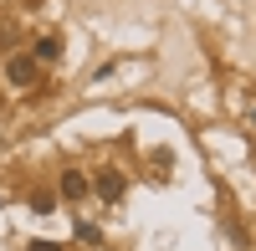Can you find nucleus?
<instances>
[{
    "mask_svg": "<svg viewBox=\"0 0 256 251\" xmlns=\"http://www.w3.org/2000/svg\"><path fill=\"white\" fill-rule=\"evenodd\" d=\"M26 251H62L56 241H26Z\"/></svg>",
    "mask_w": 256,
    "mask_h": 251,
    "instance_id": "7",
    "label": "nucleus"
},
{
    "mask_svg": "<svg viewBox=\"0 0 256 251\" xmlns=\"http://www.w3.org/2000/svg\"><path fill=\"white\" fill-rule=\"evenodd\" d=\"M56 190H62V200H82L92 190V180L82 174V170H62V180H56Z\"/></svg>",
    "mask_w": 256,
    "mask_h": 251,
    "instance_id": "1",
    "label": "nucleus"
},
{
    "mask_svg": "<svg viewBox=\"0 0 256 251\" xmlns=\"http://www.w3.org/2000/svg\"><path fill=\"white\" fill-rule=\"evenodd\" d=\"M251 123H256V108H251Z\"/></svg>",
    "mask_w": 256,
    "mask_h": 251,
    "instance_id": "8",
    "label": "nucleus"
},
{
    "mask_svg": "<svg viewBox=\"0 0 256 251\" xmlns=\"http://www.w3.org/2000/svg\"><path fill=\"white\" fill-rule=\"evenodd\" d=\"M77 241H88V246H102V231H98V226H88V220H82V226H77Z\"/></svg>",
    "mask_w": 256,
    "mask_h": 251,
    "instance_id": "6",
    "label": "nucleus"
},
{
    "mask_svg": "<svg viewBox=\"0 0 256 251\" xmlns=\"http://www.w3.org/2000/svg\"><path fill=\"white\" fill-rule=\"evenodd\" d=\"M56 210V195L52 190H31V216H52Z\"/></svg>",
    "mask_w": 256,
    "mask_h": 251,
    "instance_id": "5",
    "label": "nucleus"
},
{
    "mask_svg": "<svg viewBox=\"0 0 256 251\" xmlns=\"http://www.w3.org/2000/svg\"><path fill=\"white\" fill-rule=\"evenodd\" d=\"M56 56H62V41L56 36H41L36 46H31V62H56Z\"/></svg>",
    "mask_w": 256,
    "mask_h": 251,
    "instance_id": "4",
    "label": "nucleus"
},
{
    "mask_svg": "<svg viewBox=\"0 0 256 251\" xmlns=\"http://www.w3.org/2000/svg\"><path fill=\"white\" fill-rule=\"evenodd\" d=\"M6 77H10V88H31V82H36V62L31 56H10L6 62Z\"/></svg>",
    "mask_w": 256,
    "mask_h": 251,
    "instance_id": "2",
    "label": "nucleus"
},
{
    "mask_svg": "<svg viewBox=\"0 0 256 251\" xmlns=\"http://www.w3.org/2000/svg\"><path fill=\"white\" fill-rule=\"evenodd\" d=\"M92 190H98L102 200H123V190H128V184H123V174H113V170H98Z\"/></svg>",
    "mask_w": 256,
    "mask_h": 251,
    "instance_id": "3",
    "label": "nucleus"
}]
</instances>
